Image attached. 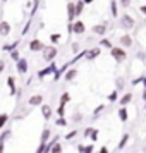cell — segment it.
<instances>
[{
  "label": "cell",
  "mask_w": 146,
  "mask_h": 153,
  "mask_svg": "<svg viewBox=\"0 0 146 153\" xmlns=\"http://www.w3.org/2000/svg\"><path fill=\"white\" fill-rule=\"evenodd\" d=\"M145 108H146V107H145Z\"/></svg>",
  "instance_id": "db71d44e"
},
{
  "label": "cell",
  "mask_w": 146,
  "mask_h": 153,
  "mask_svg": "<svg viewBox=\"0 0 146 153\" xmlns=\"http://www.w3.org/2000/svg\"><path fill=\"white\" fill-rule=\"evenodd\" d=\"M72 50H74V52H77V50H79V45H77V43H72Z\"/></svg>",
  "instance_id": "bcb514c9"
},
{
  "label": "cell",
  "mask_w": 146,
  "mask_h": 153,
  "mask_svg": "<svg viewBox=\"0 0 146 153\" xmlns=\"http://www.w3.org/2000/svg\"><path fill=\"white\" fill-rule=\"evenodd\" d=\"M143 98H145V102H146V88H145V91H143Z\"/></svg>",
  "instance_id": "f907efd6"
},
{
  "label": "cell",
  "mask_w": 146,
  "mask_h": 153,
  "mask_svg": "<svg viewBox=\"0 0 146 153\" xmlns=\"http://www.w3.org/2000/svg\"><path fill=\"white\" fill-rule=\"evenodd\" d=\"M69 65H70V64H64L60 69H57L55 72H53V81H59V79H60V76H62L67 69H69Z\"/></svg>",
  "instance_id": "9a60e30c"
},
{
  "label": "cell",
  "mask_w": 146,
  "mask_h": 153,
  "mask_svg": "<svg viewBox=\"0 0 146 153\" xmlns=\"http://www.w3.org/2000/svg\"><path fill=\"white\" fill-rule=\"evenodd\" d=\"M50 153H62V145L57 141L55 145L52 146V150H50Z\"/></svg>",
  "instance_id": "484cf974"
},
{
  "label": "cell",
  "mask_w": 146,
  "mask_h": 153,
  "mask_svg": "<svg viewBox=\"0 0 146 153\" xmlns=\"http://www.w3.org/2000/svg\"><path fill=\"white\" fill-rule=\"evenodd\" d=\"M29 28H31V21H28L26 24H24V28H22V33H21V35L24 36V35H26V33L29 31Z\"/></svg>",
  "instance_id": "d590c367"
},
{
  "label": "cell",
  "mask_w": 146,
  "mask_h": 153,
  "mask_svg": "<svg viewBox=\"0 0 146 153\" xmlns=\"http://www.w3.org/2000/svg\"><path fill=\"white\" fill-rule=\"evenodd\" d=\"M100 53H102V52H100V48H91V50H86V59H88V60H93V59H96L98 55H100Z\"/></svg>",
  "instance_id": "4fadbf2b"
},
{
  "label": "cell",
  "mask_w": 146,
  "mask_h": 153,
  "mask_svg": "<svg viewBox=\"0 0 146 153\" xmlns=\"http://www.w3.org/2000/svg\"><path fill=\"white\" fill-rule=\"evenodd\" d=\"M55 126H59V127H65V126H67V120H65L64 117H59L55 120Z\"/></svg>",
  "instance_id": "f1b7e54d"
},
{
  "label": "cell",
  "mask_w": 146,
  "mask_h": 153,
  "mask_svg": "<svg viewBox=\"0 0 146 153\" xmlns=\"http://www.w3.org/2000/svg\"><path fill=\"white\" fill-rule=\"evenodd\" d=\"M7 86H9V95L10 97H14L17 90H16V81H14V76H9L7 77Z\"/></svg>",
  "instance_id": "30bf717a"
},
{
  "label": "cell",
  "mask_w": 146,
  "mask_h": 153,
  "mask_svg": "<svg viewBox=\"0 0 146 153\" xmlns=\"http://www.w3.org/2000/svg\"><path fill=\"white\" fill-rule=\"evenodd\" d=\"M10 59H12L14 62H17V60L21 59V53H19V50H17V48H14L12 52H10Z\"/></svg>",
  "instance_id": "d4e9b609"
},
{
  "label": "cell",
  "mask_w": 146,
  "mask_h": 153,
  "mask_svg": "<svg viewBox=\"0 0 146 153\" xmlns=\"http://www.w3.org/2000/svg\"><path fill=\"white\" fill-rule=\"evenodd\" d=\"M9 115L7 114H0V129H4L5 127V124H7V120H9Z\"/></svg>",
  "instance_id": "603a6c76"
},
{
  "label": "cell",
  "mask_w": 146,
  "mask_h": 153,
  "mask_svg": "<svg viewBox=\"0 0 146 153\" xmlns=\"http://www.w3.org/2000/svg\"><path fill=\"white\" fill-rule=\"evenodd\" d=\"M120 21H122V26L127 28V29H131L132 26H134V19H132L131 16H127V14L122 16V19H120Z\"/></svg>",
  "instance_id": "8fae6325"
},
{
  "label": "cell",
  "mask_w": 146,
  "mask_h": 153,
  "mask_svg": "<svg viewBox=\"0 0 146 153\" xmlns=\"http://www.w3.org/2000/svg\"><path fill=\"white\" fill-rule=\"evenodd\" d=\"M74 17H76L74 2H69V4H67V19H69V22H74Z\"/></svg>",
  "instance_id": "9c48e42d"
},
{
  "label": "cell",
  "mask_w": 146,
  "mask_h": 153,
  "mask_svg": "<svg viewBox=\"0 0 146 153\" xmlns=\"http://www.w3.org/2000/svg\"><path fill=\"white\" fill-rule=\"evenodd\" d=\"M120 45H122L124 48H129V47L132 45V40H131V36H129V35H124L122 38H120Z\"/></svg>",
  "instance_id": "ac0fdd59"
},
{
  "label": "cell",
  "mask_w": 146,
  "mask_h": 153,
  "mask_svg": "<svg viewBox=\"0 0 146 153\" xmlns=\"http://www.w3.org/2000/svg\"><path fill=\"white\" fill-rule=\"evenodd\" d=\"M43 48H45V43H43L42 40L35 38V40L29 42V50H31V52H42Z\"/></svg>",
  "instance_id": "277c9868"
},
{
  "label": "cell",
  "mask_w": 146,
  "mask_h": 153,
  "mask_svg": "<svg viewBox=\"0 0 146 153\" xmlns=\"http://www.w3.org/2000/svg\"><path fill=\"white\" fill-rule=\"evenodd\" d=\"M5 150V141H0V153H4Z\"/></svg>",
  "instance_id": "7bdbcfd3"
},
{
  "label": "cell",
  "mask_w": 146,
  "mask_h": 153,
  "mask_svg": "<svg viewBox=\"0 0 146 153\" xmlns=\"http://www.w3.org/2000/svg\"><path fill=\"white\" fill-rule=\"evenodd\" d=\"M10 24L7 21H0V36H9L10 35Z\"/></svg>",
  "instance_id": "ba28073f"
},
{
  "label": "cell",
  "mask_w": 146,
  "mask_h": 153,
  "mask_svg": "<svg viewBox=\"0 0 146 153\" xmlns=\"http://www.w3.org/2000/svg\"><path fill=\"white\" fill-rule=\"evenodd\" d=\"M91 132H93V127H86V129H84V134H83V136H84V138H90Z\"/></svg>",
  "instance_id": "f35d334b"
},
{
  "label": "cell",
  "mask_w": 146,
  "mask_h": 153,
  "mask_svg": "<svg viewBox=\"0 0 146 153\" xmlns=\"http://www.w3.org/2000/svg\"><path fill=\"white\" fill-rule=\"evenodd\" d=\"M16 69H17L19 74H26V72H28V60H26L24 57H21V59L16 62Z\"/></svg>",
  "instance_id": "5b68a950"
},
{
  "label": "cell",
  "mask_w": 146,
  "mask_h": 153,
  "mask_svg": "<svg viewBox=\"0 0 146 153\" xmlns=\"http://www.w3.org/2000/svg\"><path fill=\"white\" fill-rule=\"evenodd\" d=\"M110 55L117 60V62H124L125 59H127V53L124 52L122 47H112L110 48Z\"/></svg>",
  "instance_id": "6da1fadb"
},
{
  "label": "cell",
  "mask_w": 146,
  "mask_h": 153,
  "mask_svg": "<svg viewBox=\"0 0 146 153\" xmlns=\"http://www.w3.org/2000/svg\"><path fill=\"white\" fill-rule=\"evenodd\" d=\"M2 2H7V0H2Z\"/></svg>",
  "instance_id": "f5cc1de1"
},
{
  "label": "cell",
  "mask_w": 146,
  "mask_h": 153,
  "mask_svg": "<svg viewBox=\"0 0 146 153\" xmlns=\"http://www.w3.org/2000/svg\"><path fill=\"white\" fill-rule=\"evenodd\" d=\"M57 114H59V117H64V114H65V103H60V105H59Z\"/></svg>",
  "instance_id": "f546056e"
},
{
  "label": "cell",
  "mask_w": 146,
  "mask_h": 153,
  "mask_svg": "<svg viewBox=\"0 0 146 153\" xmlns=\"http://www.w3.org/2000/svg\"><path fill=\"white\" fill-rule=\"evenodd\" d=\"M100 153H108V148H107V146H102V148H100Z\"/></svg>",
  "instance_id": "f6af8a7d"
},
{
  "label": "cell",
  "mask_w": 146,
  "mask_h": 153,
  "mask_svg": "<svg viewBox=\"0 0 146 153\" xmlns=\"http://www.w3.org/2000/svg\"><path fill=\"white\" fill-rule=\"evenodd\" d=\"M141 83H143V84L146 86V77H141Z\"/></svg>",
  "instance_id": "c3c4849f"
},
{
  "label": "cell",
  "mask_w": 146,
  "mask_h": 153,
  "mask_svg": "<svg viewBox=\"0 0 146 153\" xmlns=\"http://www.w3.org/2000/svg\"><path fill=\"white\" fill-rule=\"evenodd\" d=\"M98 134H100V131H98V129H93V132H91V139H93V141H96Z\"/></svg>",
  "instance_id": "ab89813d"
},
{
  "label": "cell",
  "mask_w": 146,
  "mask_h": 153,
  "mask_svg": "<svg viewBox=\"0 0 146 153\" xmlns=\"http://www.w3.org/2000/svg\"><path fill=\"white\" fill-rule=\"evenodd\" d=\"M141 12H143V14L146 16V5H141Z\"/></svg>",
  "instance_id": "7dc6e473"
},
{
  "label": "cell",
  "mask_w": 146,
  "mask_h": 153,
  "mask_svg": "<svg viewBox=\"0 0 146 153\" xmlns=\"http://www.w3.org/2000/svg\"><path fill=\"white\" fill-rule=\"evenodd\" d=\"M112 16L117 17V4H115V0H112Z\"/></svg>",
  "instance_id": "e575fe53"
},
{
  "label": "cell",
  "mask_w": 146,
  "mask_h": 153,
  "mask_svg": "<svg viewBox=\"0 0 146 153\" xmlns=\"http://www.w3.org/2000/svg\"><path fill=\"white\" fill-rule=\"evenodd\" d=\"M100 45H102V47H107V48H112V47H113L112 42H110V40H107V38H103V40L100 42Z\"/></svg>",
  "instance_id": "1f68e13d"
},
{
  "label": "cell",
  "mask_w": 146,
  "mask_h": 153,
  "mask_svg": "<svg viewBox=\"0 0 146 153\" xmlns=\"http://www.w3.org/2000/svg\"><path fill=\"white\" fill-rule=\"evenodd\" d=\"M84 5H86V4H84L83 0H77L76 4H74V9H76V16H81V14H83Z\"/></svg>",
  "instance_id": "d6986e66"
},
{
  "label": "cell",
  "mask_w": 146,
  "mask_h": 153,
  "mask_svg": "<svg viewBox=\"0 0 146 153\" xmlns=\"http://www.w3.org/2000/svg\"><path fill=\"white\" fill-rule=\"evenodd\" d=\"M4 69H5V62H4V60H0V74L4 72Z\"/></svg>",
  "instance_id": "ee69618b"
},
{
  "label": "cell",
  "mask_w": 146,
  "mask_h": 153,
  "mask_svg": "<svg viewBox=\"0 0 146 153\" xmlns=\"http://www.w3.org/2000/svg\"><path fill=\"white\" fill-rule=\"evenodd\" d=\"M93 33L95 35H105L107 33V26L105 24H96V26H93Z\"/></svg>",
  "instance_id": "e0dca14e"
},
{
  "label": "cell",
  "mask_w": 146,
  "mask_h": 153,
  "mask_svg": "<svg viewBox=\"0 0 146 153\" xmlns=\"http://www.w3.org/2000/svg\"><path fill=\"white\" fill-rule=\"evenodd\" d=\"M60 38H62V36L59 35V33H52V35H50V42H52L53 45H55V43L60 42Z\"/></svg>",
  "instance_id": "4316f807"
},
{
  "label": "cell",
  "mask_w": 146,
  "mask_h": 153,
  "mask_svg": "<svg viewBox=\"0 0 146 153\" xmlns=\"http://www.w3.org/2000/svg\"><path fill=\"white\" fill-rule=\"evenodd\" d=\"M119 117H120L122 122H125V120L129 119V115H127V108H125L124 105H122V108H119Z\"/></svg>",
  "instance_id": "ffe728a7"
},
{
  "label": "cell",
  "mask_w": 146,
  "mask_h": 153,
  "mask_svg": "<svg viewBox=\"0 0 146 153\" xmlns=\"http://www.w3.org/2000/svg\"><path fill=\"white\" fill-rule=\"evenodd\" d=\"M131 100H132V95H131V93H125L124 97L120 98V105H127Z\"/></svg>",
  "instance_id": "cb8c5ba5"
},
{
  "label": "cell",
  "mask_w": 146,
  "mask_h": 153,
  "mask_svg": "<svg viewBox=\"0 0 146 153\" xmlns=\"http://www.w3.org/2000/svg\"><path fill=\"white\" fill-rule=\"evenodd\" d=\"M19 43H21V40H16L14 43H5V45L2 47V50H4V52H12L14 48H17V45H19Z\"/></svg>",
  "instance_id": "2e32d148"
},
{
  "label": "cell",
  "mask_w": 146,
  "mask_h": 153,
  "mask_svg": "<svg viewBox=\"0 0 146 153\" xmlns=\"http://www.w3.org/2000/svg\"><path fill=\"white\" fill-rule=\"evenodd\" d=\"M103 108H105V105H98V108H95V112H93V115L96 117L98 114H102V110H103Z\"/></svg>",
  "instance_id": "74e56055"
},
{
  "label": "cell",
  "mask_w": 146,
  "mask_h": 153,
  "mask_svg": "<svg viewBox=\"0 0 146 153\" xmlns=\"http://www.w3.org/2000/svg\"><path fill=\"white\" fill-rule=\"evenodd\" d=\"M43 52V60H47V62H52V60H55L57 57V48L52 45V47H45L42 50Z\"/></svg>",
  "instance_id": "3957f363"
},
{
  "label": "cell",
  "mask_w": 146,
  "mask_h": 153,
  "mask_svg": "<svg viewBox=\"0 0 146 153\" xmlns=\"http://www.w3.org/2000/svg\"><path fill=\"white\" fill-rule=\"evenodd\" d=\"M9 134H10V131H9V129H5V131H2V132H0V141H7Z\"/></svg>",
  "instance_id": "4dcf8cb0"
},
{
  "label": "cell",
  "mask_w": 146,
  "mask_h": 153,
  "mask_svg": "<svg viewBox=\"0 0 146 153\" xmlns=\"http://www.w3.org/2000/svg\"><path fill=\"white\" fill-rule=\"evenodd\" d=\"M117 98H119L117 91H112L110 95H108V100H110V102H115V100H117Z\"/></svg>",
  "instance_id": "8d00e7d4"
},
{
  "label": "cell",
  "mask_w": 146,
  "mask_h": 153,
  "mask_svg": "<svg viewBox=\"0 0 146 153\" xmlns=\"http://www.w3.org/2000/svg\"><path fill=\"white\" fill-rule=\"evenodd\" d=\"M84 31H86V26H84L83 21L72 22V33H76V35H83Z\"/></svg>",
  "instance_id": "8992f818"
},
{
  "label": "cell",
  "mask_w": 146,
  "mask_h": 153,
  "mask_svg": "<svg viewBox=\"0 0 146 153\" xmlns=\"http://www.w3.org/2000/svg\"><path fill=\"white\" fill-rule=\"evenodd\" d=\"M33 2H35V4H38V2H40V0H33Z\"/></svg>",
  "instance_id": "816d5d0a"
},
{
  "label": "cell",
  "mask_w": 146,
  "mask_h": 153,
  "mask_svg": "<svg viewBox=\"0 0 146 153\" xmlns=\"http://www.w3.org/2000/svg\"><path fill=\"white\" fill-rule=\"evenodd\" d=\"M50 136H52V131H50L48 127H45L43 132H42V143H47V141L50 139Z\"/></svg>",
  "instance_id": "7402d4cb"
},
{
  "label": "cell",
  "mask_w": 146,
  "mask_h": 153,
  "mask_svg": "<svg viewBox=\"0 0 146 153\" xmlns=\"http://www.w3.org/2000/svg\"><path fill=\"white\" fill-rule=\"evenodd\" d=\"M84 4H91V2H95V0H83Z\"/></svg>",
  "instance_id": "681fc988"
},
{
  "label": "cell",
  "mask_w": 146,
  "mask_h": 153,
  "mask_svg": "<svg viewBox=\"0 0 146 153\" xmlns=\"http://www.w3.org/2000/svg\"><path fill=\"white\" fill-rule=\"evenodd\" d=\"M64 74H65V76H64L65 81H74V79L77 77V69H67Z\"/></svg>",
  "instance_id": "5bb4252c"
},
{
  "label": "cell",
  "mask_w": 146,
  "mask_h": 153,
  "mask_svg": "<svg viewBox=\"0 0 146 153\" xmlns=\"http://www.w3.org/2000/svg\"><path fill=\"white\" fill-rule=\"evenodd\" d=\"M120 4H122L124 7H129V5H131V0H120Z\"/></svg>",
  "instance_id": "b9f144b4"
},
{
  "label": "cell",
  "mask_w": 146,
  "mask_h": 153,
  "mask_svg": "<svg viewBox=\"0 0 146 153\" xmlns=\"http://www.w3.org/2000/svg\"><path fill=\"white\" fill-rule=\"evenodd\" d=\"M42 103H43V97L42 95H33V97H29V100H28L29 107H40Z\"/></svg>",
  "instance_id": "52a82bcc"
},
{
  "label": "cell",
  "mask_w": 146,
  "mask_h": 153,
  "mask_svg": "<svg viewBox=\"0 0 146 153\" xmlns=\"http://www.w3.org/2000/svg\"><path fill=\"white\" fill-rule=\"evenodd\" d=\"M77 136V131H70L69 134H65V139H67V141H70V139H74Z\"/></svg>",
  "instance_id": "836d02e7"
},
{
  "label": "cell",
  "mask_w": 146,
  "mask_h": 153,
  "mask_svg": "<svg viewBox=\"0 0 146 153\" xmlns=\"http://www.w3.org/2000/svg\"><path fill=\"white\" fill-rule=\"evenodd\" d=\"M43 150H45V143H40V146H38L36 153H43Z\"/></svg>",
  "instance_id": "60d3db41"
},
{
  "label": "cell",
  "mask_w": 146,
  "mask_h": 153,
  "mask_svg": "<svg viewBox=\"0 0 146 153\" xmlns=\"http://www.w3.org/2000/svg\"><path fill=\"white\" fill-rule=\"evenodd\" d=\"M67 102H70V95L69 93H64L60 97V103H67Z\"/></svg>",
  "instance_id": "d6a6232c"
},
{
  "label": "cell",
  "mask_w": 146,
  "mask_h": 153,
  "mask_svg": "<svg viewBox=\"0 0 146 153\" xmlns=\"http://www.w3.org/2000/svg\"><path fill=\"white\" fill-rule=\"evenodd\" d=\"M42 107V115H43V119L45 120H50V117H52V107L50 105H40Z\"/></svg>",
  "instance_id": "7c38bea8"
},
{
  "label": "cell",
  "mask_w": 146,
  "mask_h": 153,
  "mask_svg": "<svg viewBox=\"0 0 146 153\" xmlns=\"http://www.w3.org/2000/svg\"><path fill=\"white\" fill-rule=\"evenodd\" d=\"M127 141H129V134H124V138L120 139V143H119L117 148H119V150H122V148H124V146L127 145Z\"/></svg>",
  "instance_id": "83f0119b"
},
{
  "label": "cell",
  "mask_w": 146,
  "mask_h": 153,
  "mask_svg": "<svg viewBox=\"0 0 146 153\" xmlns=\"http://www.w3.org/2000/svg\"><path fill=\"white\" fill-rule=\"evenodd\" d=\"M55 71H57V64L52 60V62H50L47 67H45V69L38 71V74H36V76H38V79H43V77H47V76H50V74H53Z\"/></svg>",
  "instance_id": "7a4b0ae2"
},
{
  "label": "cell",
  "mask_w": 146,
  "mask_h": 153,
  "mask_svg": "<svg viewBox=\"0 0 146 153\" xmlns=\"http://www.w3.org/2000/svg\"><path fill=\"white\" fill-rule=\"evenodd\" d=\"M93 148H95L93 145H90V146L79 145V146H77V152H79V153H93Z\"/></svg>",
  "instance_id": "44dd1931"
}]
</instances>
